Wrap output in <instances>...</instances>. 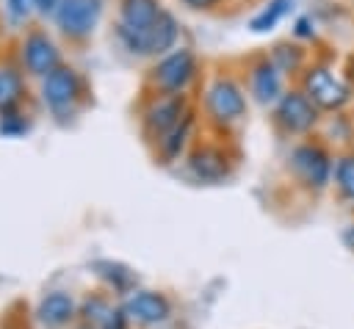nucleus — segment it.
<instances>
[{"label": "nucleus", "instance_id": "f257e3e1", "mask_svg": "<svg viewBox=\"0 0 354 329\" xmlns=\"http://www.w3.org/2000/svg\"><path fill=\"white\" fill-rule=\"evenodd\" d=\"M116 36L136 55H160V53H166L177 41V19L169 11H160V17L149 28L130 30V28L119 25L116 28Z\"/></svg>", "mask_w": 354, "mask_h": 329}, {"label": "nucleus", "instance_id": "f03ea898", "mask_svg": "<svg viewBox=\"0 0 354 329\" xmlns=\"http://www.w3.org/2000/svg\"><path fill=\"white\" fill-rule=\"evenodd\" d=\"M205 102H207V111L216 122H235L243 116L246 111V100H243V91L235 80L230 77H216L210 86H207V94H205Z\"/></svg>", "mask_w": 354, "mask_h": 329}, {"label": "nucleus", "instance_id": "7ed1b4c3", "mask_svg": "<svg viewBox=\"0 0 354 329\" xmlns=\"http://www.w3.org/2000/svg\"><path fill=\"white\" fill-rule=\"evenodd\" d=\"M102 14V0H61L55 11V22L66 36H88Z\"/></svg>", "mask_w": 354, "mask_h": 329}, {"label": "nucleus", "instance_id": "20e7f679", "mask_svg": "<svg viewBox=\"0 0 354 329\" xmlns=\"http://www.w3.org/2000/svg\"><path fill=\"white\" fill-rule=\"evenodd\" d=\"M194 72H196L194 53L185 50V47H180V50H174V53H169L166 58L158 61V66L152 69V80L163 91L177 94V91H183L188 86V80L194 77Z\"/></svg>", "mask_w": 354, "mask_h": 329}, {"label": "nucleus", "instance_id": "39448f33", "mask_svg": "<svg viewBox=\"0 0 354 329\" xmlns=\"http://www.w3.org/2000/svg\"><path fill=\"white\" fill-rule=\"evenodd\" d=\"M80 94V80H77V72L69 69V66H55L47 77H44V86H41V97L44 102L50 105V111L55 116H64L75 100Z\"/></svg>", "mask_w": 354, "mask_h": 329}, {"label": "nucleus", "instance_id": "423d86ee", "mask_svg": "<svg viewBox=\"0 0 354 329\" xmlns=\"http://www.w3.org/2000/svg\"><path fill=\"white\" fill-rule=\"evenodd\" d=\"M304 88H307V97H310L315 105L329 108V111L343 108V105L348 102V97H351L348 88H346V83H343L340 77H335L326 66L310 69L307 77H304Z\"/></svg>", "mask_w": 354, "mask_h": 329}, {"label": "nucleus", "instance_id": "0eeeda50", "mask_svg": "<svg viewBox=\"0 0 354 329\" xmlns=\"http://www.w3.org/2000/svg\"><path fill=\"white\" fill-rule=\"evenodd\" d=\"M290 166L304 180V185H310V188H324L332 177V160L315 144H299L290 152Z\"/></svg>", "mask_w": 354, "mask_h": 329}, {"label": "nucleus", "instance_id": "6e6552de", "mask_svg": "<svg viewBox=\"0 0 354 329\" xmlns=\"http://www.w3.org/2000/svg\"><path fill=\"white\" fill-rule=\"evenodd\" d=\"M277 119L285 130L290 133H304L315 124V102L301 94V91H288L279 97V105H277Z\"/></svg>", "mask_w": 354, "mask_h": 329}, {"label": "nucleus", "instance_id": "1a4fd4ad", "mask_svg": "<svg viewBox=\"0 0 354 329\" xmlns=\"http://www.w3.org/2000/svg\"><path fill=\"white\" fill-rule=\"evenodd\" d=\"M183 97L180 94H166V97H158L147 113H144V122H147V130L155 133V135H166L171 133L180 122H183Z\"/></svg>", "mask_w": 354, "mask_h": 329}, {"label": "nucleus", "instance_id": "9d476101", "mask_svg": "<svg viewBox=\"0 0 354 329\" xmlns=\"http://www.w3.org/2000/svg\"><path fill=\"white\" fill-rule=\"evenodd\" d=\"M22 58H25V66L33 72V75H50L55 66H58V50L53 44V39L47 33H30L22 44Z\"/></svg>", "mask_w": 354, "mask_h": 329}, {"label": "nucleus", "instance_id": "9b49d317", "mask_svg": "<svg viewBox=\"0 0 354 329\" xmlns=\"http://www.w3.org/2000/svg\"><path fill=\"white\" fill-rule=\"evenodd\" d=\"M124 312L138 321V323H160L169 318L171 307H169V299L155 293V290H136L127 304H124Z\"/></svg>", "mask_w": 354, "mask_h": 329}, {"label": "nucleus", "instance_id": "f8f14e48", "mask_svg": "<svg viewBox=\"0 0 354 329\" xmlns=\"http://www.w3.org/2000/svg\"><path fill=\"white\" fill-rule=\"evenodd\" d=\"M160 3L158 0H119V17L124 28L130 30H144L160 17Z\"/></svg>", "mask_w": 354, "mask_h": 329}, {"label": "nucleus", "instance_id": "ddd939ff", "mask_svg": "<svg viewBox=\"0 0 354 329\" xmlns=\"http://www.w3.org/2000/svg\"><path fill=\"white\" fill-rule=\"evenodd\" d=\"M188 166H191V174H194L196 180H202V182H218V180L227 174V160H224V155H221L218 149H213V147L196 149V152L191 155Z\"/></svg>", "mask_w": 354, "mask_h": 329}, {"label": "nucleus", "instance_id": "4468645a", "mask_svg": "<svg viewBox=\"0 0 354 329\" xmlns=\"http://www.w3.org/2000/svg\"><path fill=\"white\" fill-rule=\"evenodd\" d=\"M252 91H254L257 102H263V105L279 100V94H282L279 69H277L271 61H260V64L252 69Z\"/></svg>", "mask_w": 354, "mask_h": 329}, {"label": "nucleus", "instance_id": "2eb2a0df", "mask_svg": "<svg viewBox=\"0 0 354 329\" xmlns=\"http://www.w3.org/2000/svg\"><path fill=\"white\" fill-rule=\"evenodd\" d=\"M72 315H75V301H72V296H66V293H61V290L47 293V296L41 299V304H39V318H41L47 326H61V323H66Z\"/></svg>", "mask_w": 354, "mask_h": 329}, {"label": "nucleus", "instance_id": "dca6fc26", "mask_svg": "<svg viewBox=\"0 0 354 329\" xmlns=\"http://www.w3.org/2000/svg\"><path fill=\"white\" fill-rule=\"evenodd\" d=\"M290 8H293V0H271L260 14L252 17L249 28H252L254 33H268V30H274V28L282 22V17H285Z\"/></svg>", "mask_w": 354, "mask_h": 329}, {"label": "nucleus", "instance_id": "f3484780", "mask_svg": "<svg viewBox=\"0 0 354 329\" xmlns=\"http://www.w3.org/2000/svg\"><path fill=\"white\" fill-rule=\"evenodd\" d=\"M94 268H97V274L102 276V279H108L116 290H127L130 285H133V271L127 268V265H122V263H113V260H97L94 263Z\"/></svg>", "mask_w": 354, "mask_h": 329}, {"label": "nucleus", "instance_id": "a211bd4d", "mask_svg": "<svg viewBox=\"0 0 354 329\" xmlns=\"http://www.w3.org/2000/svg\"><path fill=\"white\" fill-rule=\"evenodd\" d=\"M22 94V77L14 69H0V111H8Z\"/></svg>", "mask_w": 354, "mask_h": 329}, {"label": "nucleus", "instance_id": "6ab92c4d", "mask_svg": "<svg viewBox=\"0 0 354 329\" xmlns=\"http://www.w3.org/2000/svg\"><path fill=\"white\" fill-rule=\"evenodd\" d=\"M301 58H304V53H301V47H296V44H277L274 53H271V64H274L279 72H293V69L301 64Z\"/></svg>", "mask_w": 354, "mask_h": 329}, {"label": "nucleus", "instance_id": "aec40b11", "mask_svg": "<svg viewBox=\"0 0 354 329\" xmlns=\"http://www.w3.org/2000/svg\"><path fill=\"white\" fill-rule=\"evenodd\" d=\"M188 130H191V116L185 113L183 122H180L171 133H166V135L160 138V147H163V155H166V158H177V155H180V149H183V144H185V138H188Z\"/></svg>", "mask_w": 354, "mask_h": 329}, {"label": "nucleus", "instance_id": "412c9836", "mask_svg": "<svg viewBox=\"0 0 354 329\" xmlns=\"http://www.w3.org/2000/svg\"><path fill=\"white\" fill-rule=\"evenodd\" d=\"M335 182L346 199H354V155H346L335 166Z\"/></svg>", "mask_w": 354, "mask_h": 329}, {"label": "nucleus", "instance_id": "4be33fe9", "mask_svg": "<svg viewBox=\"0 0 354 329\" xmlns=\"http://www.w3.org/2000/svg\"><path fill=\"white\" fill-rule=\"evenodd\" d=\"M28 127H30V122L25 116L3 111V116H0V135H22Z\"/></svg>", "mask_w": 354, "mask_h": 329}, {"label": "nucleus", "instance_id": "5701e85b", "mask_svg": "<svg viewBox=\"0 0 354 329\" xmlns=\"http://www.w3.org/2000/svg\"><path fill=\"white\" fill-rule=\"evenodd\" d=\"M6 3H8V14H11L14 22L25 19L30 14V8H33V0H6Z\"/></svg>", "mask_w": 354, "mask_h": 329}, {"label": "nucleus", "instance_id": "b1692460", "mask_svg": "<svg viewBox=\"0 0 354 329\" xmlns=\"http://www.w3.org/2000/svg\"><path fill=\"white\" fill-rule=\"evenodd\" d=\"M313 33H315V30H313V19H310V17H299V19H296V36H304V39H307V36H313Z\"/></svg>", "mask_w": 354, "mask_h": 329}, {"label": "nucleus", "instance_id": "393cba45", "mask_svg": "<svg viewBox=\"0 0 354 329\" xmlns=\"http://www.w3.org/2000/svg\"><path fill=\"white\" fill-rule=\"evenodd\" d=\"M33 6H36L41 14H55L58 6H61V0H33Z\"/></svg>", "mask_w": 354, "mask_h": 329}, {"label": "nucleus", "instance_id": "a878e982", "mask_svg": "<svg viewBox=\"0 0 354 329\" xmlns=\"http://www.w3.org/2000/svg\"><path fill=\"white\" fill-rule=\"evenodd\" d=\"M105 329H124V315L111 310V315L105 318Z\"/></svg>", "mask_w": 354, "mask_h": 329}, {"label": "nucleus", "instance_id": "bb28decb", "mask_svg": "<svg viewBox=\"0 0 354 329\" xmlns=\"http://www.w3.org/2000/svg\"><path fill=\"white\" fill-rule=\"evenodd\" d=\"M185 6H191V8H213L216 3H221V0H183Z\"/></svg>", "mask_w": 354, "mask_h": 329}, {"label": "nucleus", "instance_id": "cd10ccee", "mask_svg": "<svg viewBox=\"0 0 354 329\" xmlns=\"http://www.w3.org/2000/svg\"><path fill=\"white\" fill-rule=\"evenodd\" d=\"M343 241H346V246H351V249H354V224L343 232Z\"/></svg>", "mask_w": 354, "mask_h": 329}]
</instances>
